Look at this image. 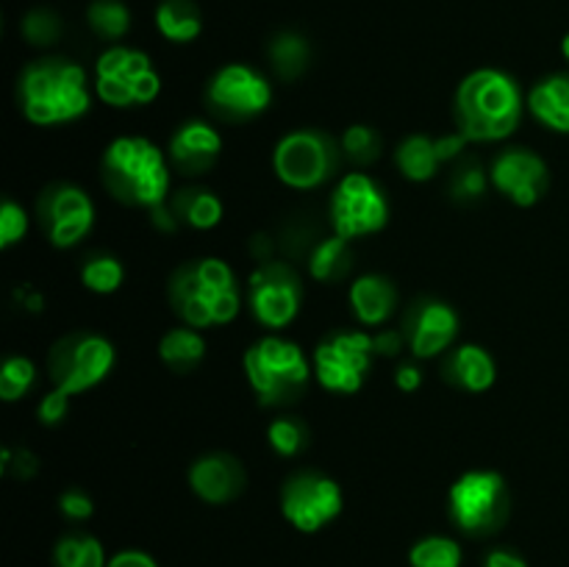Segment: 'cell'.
I'll return each instance as SVG.
<instances>
[{
    "mask_svg": "<svg viewBox=\"0 0 569 567\" xmlns=\"http://www.w3.org/2000/svg\"><path fill=\"white\" fill-rule=\"evenodd\" d=\"M37 384V367L28 356H9L0 367V398L6 404L26 398L31 387Z\"/></svg>",
    "mask_w": 569,
    "mask_h": 567,
    "instance_id": "cell-34",
    "label": "cell"
},
{
    "mask_svg": "<svg viewBox=\"0 0 569 567\" xmlns=\"http://www.w3.org/2000/svg\"><path fill=\"white\" fill-rule=\"evenodd\" d=\"M170 304L183 326L198 331L228 326L242 311V287L228 261L217 256L183 261L170 278Z\"/></svg>",
    "mask_w": 569,
    "mask_h": 567,
    "instance_id": "cell-1",
    "label": "cell"
},
{
    "mask_svg": "<svg viewBox=\"0 0 569 567\" xmlns=\"http://www.w3.org/2000/svg\"><path fill=\"white\" fill-rule=\"evenodd\" d=\"M56 567H106V550L100 539L89 537V534H67L59 539L53 550Z\"/></svg>",
    "mask_w": 569,
    "mask_h": 567,
    "instance_id": "cell-29",
    "label": "cell"
},
{
    "mask_svg": "<svg viewBox=\"0 0 569 567\" xmlns=\"http://www.w3.org/2000/svg\"><path fill=\"white\" fill-rule=\"evenodd\" d=\"M106 567H159V561L144 550H120V554L111 556Z\"/></svg>",
    "mask_w": 569,
    "mask_h": 567,
    "instance_id": "cell-44",
    "label": "cell"
},
{
    "mask_svg": "<svg viewBox=\"0 0 569 567\" xmlns=\"http://www.w3.org/2000/svg\"><path fill=\"white\" fill-rule=\"evenodd\" d=\"M339 148L326 131L300 128L287 133L272 150V170L289 189H317L331 181L339 167Z\"/></svg>",
    "mask_w": 569,
    "mask_h": 567,
    "instance_id": "cell-9",
    "label": "cell"
},
{
    "mask_svg": "<svg viewBox=\"0 0 569 567\" xmlns=\"http://www.w3.org/2000/svg\"><path fill=\"white\" fill-rule=\"evenodd\" d=\"M372 342H376L378 356H398L400 348L406 345L403 331H395V328H383V331L372 334Z\"/></svg>",
    "mask_w": 569,
    "mask_h": 567,
    "instance_id": "cell-42",
    "label": "cell"
},
{
    "mask_svg": "<svg viewBox=\"0 0 569 567\" xmlns=\"http://www.w3.org/2000/svg\"><path fill=\"white\" fill-rule=\"evenodd\" d=\"M395 387L403 389V392H417V389L422 387V370L417 365H411V361H403V365H398V370H395Z\"/></svg>",
    "mask_w": 569,
    "mask_h": 567,
    "instance_id": "cell-43",
    "label": "cell"
},
{
    "mask_svg": "<svg viewBox=\"0 0 569 567\" xmlns=\"http://www.w3.org/2000/svg\"><path fill=\"white\" fill-rule=\"evenodd\" d=\"M342 487L331 476L317 470H300L283 481L281 515L289 526L303 534H315L342 515Z\"/></svg>",
    "mask_w": 569,
    "mask_h": 567,
    "instance_id": "cell-13",
    "label": "cell"
},
{
    "mask_svg": "<svg viewBox=\"0 0 569 567\" xmlns=\"http://www.w3.org/2000/svg\"><path fill=\"white\" fill-rule=\"evenodd\" d=\"M348 300L350 311H353L361 326L378 328L392 320V315L398 311L400 295L392 278L381 276V272H365L356 281H350Z\"/></svg>",
    "mask_w": 569,
    "mask_h": 567,
    "instance_id": "cell-21",
    "label": "cell"
},
{
    "mask_svg": "<svg viewBox=\"0 0 569 567\" xmlns=\"http://www.w3.org/2000/svg\"><path fill=\"white\" fill-rule=\"evenodd\" d=\"M411 567H461V545L450 537H422L409 550Z\"/></svg>",
    "mask_w": 569,
    "mask_h": 567,
    "instance_id": "cell-33",
    "label": "cell"
},
{
    "mask_svg": "<svg viewBox=\"0 0 569 567\" xmlns=\"http://www.w3.org/2000/svg\"><path fill=\"white\" fill-rule=\"evenodd\" d=\"M442 378L450 387L461 389V392H487L498 378V365H495L492 354L476 342L456 345L445 354L442 361Z\"/></svg>",
    "mask_w": 569,
    "mask_h": 567,
    "instance_id": "cell-20",
    "label": "cell"
},
{
    "mask_svg": "<svg viewBox=\"0 0 569 567\" xmlns=\"http://www.w3.org/2000/svg\"><path fill=\"white\" fill-rule=\"evenodd\" d=\"M126 281V267L111 253H92L81 265V284L94 295H111Z\"/></svg>",
    "mask_w": 569,
    "mask_h": 567,
    "instance_id": "cell-31",
    "label": "cell"
},
{
    "mask_svg": "<svg viewBox=\"0 0 569 567\" xmlns=\"http://www.w3.org/2000/svg\"><path fill=\"white\" fill-rule=\"evenodd\" d=\"M489 183L492 181H489L481 161L461 159L459 165H456L453 176H450V195H453L456 200H467V203H470V200H478L487 192Z\"/></svg>",
    "mask_w": 569,
    "mask_h": 567,
    "instance_id": "cell-36",
    "label": "cell"
},
{
    "mask_svg": "<svg viewBox=\"0 0 569 567\" xmlns=\"http://www.w3.org/2000/svg\"><path fill=\"white\" fill-rule=\"evenodd\" d=\"M159 356L172 372H194L206 359V339L198 328L192 326H178L161 337Z\"/></svg>",
    "mask_w": 569,
    "mask_h": 567,
    "instance_id": "cell-25",
    "label": "cell"
},
{
    "mask_svg": "<svg viewBox=\"0 0 569 567\" xmlns=\"http://www.w3.org/2000/svg\"><path fill=\"white\" fill-rule=\"evenodd\" d=\"M489 181L500 195L511 200V203L528 206L539 203L542 195L550 187L548 165L539 153L528 148H506L500 150L489 167Z\"/></svg>",
    "mask_w": 569,
    "mask_h": 567,
    "instance_id": "cell-16",
    "label": "cell"
},
{
    "mask_svg": "<svg viewBox=\"0 0 569 567\" xmlns=\"http://www.w3.org/2000/svg\"><path fill=\"white\" fill-rule=\"evenodd\" d=\"M270 64L272 70L278 72L281 78H298L303 76L306 67L311 61V48L300 33L295 31H283L278 37H272L270 42Z\"/></svg>",
    "mask_w": 569,
    "mask_h": 567,
    "instance_id": "cell-28",
    "label": "cell"
},
{
    "mask_svg": "<svg viewBox=\"0 0 569 567\" xmlns=\"http://www.w3.org/2000/svg\"><path fill=\"white\" fill-rule=\"evenodd\" d=\"M483 567H528V561L522 559L517 550L495 548V550H489L487 559H483Z\"/></svg>",
    "mask_w": 569,
    "mask_h": 567,
    "instance_id": "cell-45",
    "label": "cell"
},
{
    "mask_svg": "<svg viewBox=\"0 0 569 567\" xmlns=\"http://www.w3.org/2000/svg\"><path fill=\"white\" fill-rule=\"evenodd\" d=\"M94 92L114 109H139L159 98L161 78L148 53L117 44L94 64Z\"/></svg>",
    "mask_w": 569,
    "mask_h": 567,
    "instance_id": "cell-7",
    "label": "cell"
},
{
    "mask_svg": "<svg viewBox=\"0 0 569 567\" xmlns=\"http://www.w3.org/2000/svg\"><path fill=\"white\" fill-rule=\"evenodd\" d=\"M114 345L94 331H76L61 337L48 354V372L53 387L67 395H81L98 387L114 367Z\"/></svg>",
    "mask_w": 569,
    "mask_h": 567,
    "instance_id": "cell-8",
    "label": "cell"
},
{
    "mask_svg": "<svg viewBox=\"0 0 569 567\" xmlns=\"http://www.w3.org/2000/svg\"><path fill=\"white\" fill-rule=\"evenodd\" d=\"M28 233V215L17 200L6 198L0 206V248H14Z\"/></svg>",
    "mask_w": 569,
    "mask_h": 567,
    "instance_id": "cell-38",
    "label": "cell"
},
{
    "mask_svg": "<svg viewBox=\"0 0 569 567\" xmlns=\"http://www.w3.org/2000/svg\"><path fill=\"white\" fill-rule=\"evenodd\" d=\"M339 148H342V156H348L353 165L367 167L381 156V137L372 126H350L348 131L339 139Z\"/></svg>",
    "mask_w": 569,
    "mask_h": 567,
    "instance_id": "cell-35",
    "label": "cell"
},
{
    "mask_svg": "<svg viewBox=\"0 0 569 567\" xmlns=\"http://www.w3.org/2000/svg\"><path fill=\"white\" fill-rule=\"evenodd\" d=\"M248 306L270 331H281L303 306V281L289 261H259L248 278Z\"/></svg>",
    "mask_w": 569,
    "mask_h": 567,
    "instance_id": "cell-12",
    "label": "cell"
},
{
    "mask_svg": "<svg viewBox=\"0 0 569 567\" xmlns=\"http://www.w3.org/2000/svg\"><path fill=\"white\" fill-rule=\"evenodd\" d=\"M450 520L470 537L500 531L511 515L509 484L495 470H467L448 493Z\"/></svg>",
    "mask_w": 569,
    "mask_h": 567,
    "instance_id": "cell-6",
    "label": "cell"
},
{
    "mask_svg": "<svg viewBox=\"0 0 569 567\" xmlns=\"http://www.w3.org/2000/svg\"><path fill=\"white\" fill-rule=\"evenodd\" d=\"M350 267H353V250H350L348 239H342L339 233L311 245L309 272L311 278H317V281L322 284L342 281V278L350 272Z\"/></svg>",
    "mask_w": 569,
    "mask_h": 567,
    "instance_id": "cell-27",
    "label": "cell"
},
{
    "mask_svg": "<svg viewBox=\"0 0 569 567\" xmlns=\"http://www.w3.org/2000/svg\"><path fill=\"white\" fill-rule=\"evenodd\" d=\"M0 467H3V472H11L14 478H31L33 472L39 470V461L37 456L31 454V450H11V448H3V456H0Z\"/></svg>",
    "mask_w": 569,
    "mask_h": 567,
    "instance_id": "cell-40",
    "label": "cell"
},
{
    "mask_svg": "<svg viewBox=\"0 0 569 567\" xmlns=\"http://www.w3.org/2000/svg\"><path fill=\"white\" fill-rule=\"evenodd\" d=\"M70 398L72 395H67L64 389L53 387L50 392L42 395V400H39L37 406V417L42 426H59L61 420L67 417V411H70Z\"/></svg>",
    "mask_w": 569,
    "mask_h": 567,
    "instance_id": "cell-39",
    "label": "cell"
},
{
    "mask_svg": "<svg viewBox=\"0 0 569 567\" xmlns=\"http://www.w3.org/2000/svg\"><path fill=\"white\" fill-rule=\"evenodd\" d=\"M459 315L450 304L437 298H422L406 311L403 337L411 354L417 359H433L439 354H448L459 337Z\"/></svg>",
    "mask_w": 569,
    "mask_h": 567,
    "instance_id": "cell-17",
    "label": "cell"
},
{
    "mask_svg": "<svg viewBox=\"0 0 569 567\" xmlns=\"http://www.w3.org/2000/svg\"><path fill=\"white\" fill-rule=\"evenodd\" d=\"M395 165L403 172L409 181H431L445 165L442 150H439V137H428V133H411L395 150Z\"/></svg>",
    "mask_w": 569,
    "mask_h": 567,
    "instance_id": "cell-23",
    "label": "cell"
},
{
    "mask_svg": "<svg viewBox=\"0 0 569 567\" xmlns=\"http://www.w3.org/2000/svg\"><path fill=\"white\" fill-rule=\"evenodd\" d=\"M333 233L353 239L378 233L389 222V200L383 189L367 172H348L337 181L331 195Z\"/></svg>",
    "mask_w": 569,
    "mask_h": 567,
    "instance_id": "cell-11",
    "label": "cell"
},
{
    "mask_svg": "<svg viewBox=\"0 0 569 567\" xmlns=\"http://www.w3.org/2000/svg\"><path fill=\"white\" fill-rule=\"evenodd\" d=\"M87 22L100 39L117 42L131 28V11L122 0H92L87 9Z\"/></svg>",
    "mask_w": 569,
    "mask_h": 567,
    "instance_id": "cell-30",
    "label": "cell"
},
{
    "mask_svg": "<svg viewBox=\"0 0 569 567\" xmlns=\"http://www.w3.org/2000/svg\"><path fill=\"white\" fill-rule=\"evenodd\" d=\"M267 442L276 450L278 456H298L309 448L311 431L300 417L295 415H281L267 426Z\"/></svg>",
    "mask_w": 569,
    "mask_h": 567,
    "instance_id": "cell-32",
    "label": "cell"
},
{
    "mask_svg": "<svg viewBox=\"0 0 569 567\" xmlns=\"http://www.w3.org/2000/svg\"><path fill=\"white\" fill-rule=\"evenodd\" d=\"M170 159L144 137H117L100 159L103 187L126 206L156 209L170 200Z\"/></svg>",
    "mask_w": 569,
    "mask_h": 567,
    "instance_id": "cell-4",
    "label": "cell"
},
{
    "mask_svg": "<svg viewBox=\"0 0 569 567\" xmlns=\"http://www.w3.org/2000/svg\"><path fill=\"white\" fill-rule=\"evenodd\" d=\"M561 53H565V59L569 61V33L565 39H561Z\"/></svg>",
    "mask_w": 569,
    "mask_h": 567,
    "instance_id": "cell-46",
    "label": "cell"
},
{
    "mask_svg": "<svg viewBox=\"0 0 569 567\" xmlns=\"http://www.w3.org/2000/svg\"><path fill=\"white\" fill-rule=\"evenodd\" d=\"M453 117L467 142H503L520 128V87L509 72L495 67L472 70L456 89Z\"/></svg>",
    "mask_w": 569,
    "mask_h": 567,
    "instance_id": "cell-2",
    "label": "cell"
},
{
    "mask_svg": "<svg viewBox=\"0 0 569 567\" xmlns=\"http://www.w3.org/2000/svg\"><path fill=\"white\" fill-rule=\"evenodd\" d=\"M17 103L33 126H64L92 109L87 70L70 59H37L20 72Z\"/></svg>",
    "mask_w": 569,
    "mask_h": 567,
    "instance_id": "cell-3",
    "label": "cell"
},
{
    "mask_svg": "<svg viewBox=\"0 0 569 567\" xmlns=\"http://www.w3.org/2000/svg\"><path fill=\"white\" fill-rule=\"evenodd\" d=\"M156 28L167 42H194L203 31V17L194 0H161L156 9Z\"/></svg>",
    "mask_w": 569,
    "mask_h": 567,
    "instance_id": "cell-26",
    "label": "cell"
},
{
    "mask_svg": "<svg viewBox=\"0 0 569 567\" xmlns=\"http://www.w3.org/2000/svg\"><path fill=\"white\" fill-rule=\"evenodd\" d=\"M533 120L556 133H569V72L548 76L528 94Z\"/></svg>",
    "mask_w": 569,
    "mask_h": 567,
    "instance_id": "cell-22",
    "label": "cell"
},
{
    "mask_svg": "<svg viewBox=\"0 0 569 567\" xmlns=\"http://www.w3.org/2000/svg\"><path fill=\"white\" fill-rule=\"evenodd\" d=\"M37 220L53 248H76L94 226V203L76 183H50L37 200Z\"/></svg>",
    "mask_w": 569,
    "mask_h": 567,
    "instance_id": "cell-15",
    "label": "cell"
},
{
    "mask_svg": "<svg viewBox=\"0 0 569 567\" xmlns=\"http://www.w3.org/2000/svg\"><path fill=\"white\" fill-rule=\"evenodd\" d=\"M20 31L31 44H53L61 37V20L50 9H33L22 17Z\"/></svg>",
    "mask_w": 569,
    "mask_h": 567,
    "instance_id": "cell-37",
    "label": "cell"
},
{
    "mask_svg": "<svg viewBox=\"0 0 569 567\" xmlns=\"http://www.w3.org/2000/svg\"><path fill=\"white\" fill-rule=\"evenodd\" d=\"M59 511L67 517V520L81 523L87 520V517H92L94 504L87 493H81V489H67V493H61L59 498Z\"/></svg>",
    "mask_w": 569,
    "mask_h": 567,
    "instance_id": "cell-41",
    "label": "cell"
},
{
    "mask_svg": "<svg viewBox=\"0 0 569 567\" xmlns=\"http://www.w3.org/2000/svg\"><path fill=\"white\" fill-rule=\"evenodd\" d=\"M242 367L259 404L272 406V409L303 398L311 381V370H315L306 350L292 339L278 337V334L256 339L244 350Z\"/></svg>",
    "mask_w": 569,
    "mask_h": 567,
    "instance_id": "cell-5",
    "label": "cell"
},
{
    "mask_svg": "<svg viewBox=\"0 0 569 567\" xmlns=\"http://www.w3.org/2000/svg\"><path fill=\"white\" fill-rule=\"evenodd\" d=\"M167 203L176 211L178 222H183L189 228H198V231H211L222 220V200L211 189L183 187Z\"/></svg>",
    "mask_w": 569,
    "mask_h": 567,
    "instance_id": "cell-24",
    "label": "cell"
},
{
    "mask_svg": "<svg viewBox=\"0 0 569 567\" xmlns=\"http://www.w3.org/2000/svg\"><path fill=\"white\" fill-rule=\"evenodd\" d=\"M248 472L231 454H206L189 467V487L206 504H231L244 493Z\"/></svg>",
    "mask_w": 569,
    "mask_h": 567,
    "instance_id": "cell-19",
    "label": "cell"
},
{
    "mask_svg": "<svg viewBox=\"0 0 569 567\" xmlns=\"http://www.w3.org/2000/svg\"><path fill=\"white\" fill-rule=\"evenodd\" d=\"M206 103L228 122L253 120L270 109L272 87L259 70L248 64H226L211 76L206 87Z\"/></svg>",
    "mask_w": 569,
    "mask_h": 567,
    "instance_id": "cell-14",
    "label": "cell"
},
{
    "mask_svg": "<svg viewBox=\"0 0 569 567\" xmlns=\"http://www.w3.org/2000/svg\"><path fill=\"white\" fill-rule=\"evenodd\" d=\"M222 153V137L214 126L203 120H189L176 128L167 148V159L181 176L194 178L209 172Z\"/></svg>",
    "mask_w": 569,
    "mask_h": 567,
    "instance_id": "cell-18",
    "label": "cell"
},
{
    "mask_svg": "<svg viewBox=\"0 0 569 567\" xmlns=\"http://www.w3.org/2000/svg\"><path fill=\"white\" fill-rule=\"evenodd\" d=\"M376 342L365 331H333L317 345L315 378L333 395H353L365 387L376 361Z\"/></svg>",
    "mask_w": 569,
    "mask_h": 567,
    "instance_id": "cell-10",
    "label": "cell"
}]
</instances>
